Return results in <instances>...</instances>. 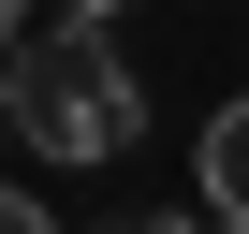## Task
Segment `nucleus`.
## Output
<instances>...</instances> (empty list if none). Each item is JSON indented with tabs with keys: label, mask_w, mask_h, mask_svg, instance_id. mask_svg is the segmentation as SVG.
I'll list each match as a JSON object with an SVG mask.
<instances>
[{
	"label": "nucleus",
	"mask_w": 249,
	"mask_h": 234,
	"mask_svg": "<svg viewBox=\"0 0 249 234\" xmlns=\"http://www.w3.org/2000/svg\"><path fill=\"white\" fill-rule=\"evenodd\" d=\"M73 15H88V30H103V15H117V0H73Z\"/></svg>",
	"instance_id": "obj_6"
},
{
	"label": "nucleus",
	"mask_w": 249,
	"mask_h": 234,
	"mask_svg": "<svg viewBox=\"0 0 249 234\" xmlns=\"http://www.w3.org/2000/svg\"><path fill=\"white\" fill-rule=\"evenodd\" d=\"M0 234H59V219H44V205L15 190V176H0Z\"/></svg>",
	"instance_id": "obj_3"
},
{
	"label": "nucleus",
	"mask_w": 249,
	"mask_h": 234,
	"mask_svg": "<svg viewBox=\"0 0 249 234\" xmlns=\"http://www.w3.org/2000/svg\"><path fill=\"white\" fill-rule=\"evenodd\" d=\"M205 234H249V219H205Z\"/></svg>",
	"instance_id": "obj_7"
},
{
	"label": "nucleus",
	"mask_w": 249,
	"mask_h": 234,
	"mask_svg": "<svg viewBox=\"0 0 249 234\" xmlns=\"http://www.w3.org/2000/svg\"><path fill=\"white\" fill-rule=\"evenodd\" d=\"M0 132H15V117H0Z\"/></svg>",
	"instance_id": "obj_8"
},
{
	"label": "nucleus",
	"mask_w": 249,
	"mask_h": 234,
	"mask_svg": "<svg viewBox=\"0 0 249 234\" xmlns=\"http://www.w3.org/2000/svg\"><path fill=\"white\" fill-rule=\"evenodd\" d=\"M103 234H205V219H176V205H147V219H103Z\"/></svg>",
	"instance_id": "obj_4"
},
{
	"label": "nucleus",
	"mask_w": 249,
	"mask_h": 234,
	"mask_svg": "<svg viewBox=\"0 0 249 234\" xmlns=\"http://www.w3.org/2000/svg\"><path fill=\"white\" fill-rule=\"evenodd\" d=\"M15 15H30V0H0V59H15Z\"/></svg>",
	"instance_id": "obj_5"
},
{
	"label": "nucleus",
	"mask_w": 249,
	"mask_h": 234,
	"mask_svg": "<svg viewBox=\"0 0 249 234\" xmlns=\"http://www.w3.org/2000/svg\"><path fill=\"white\" fill-rule=\"evenodd\" d=\"M205 205H220V219H249V88L205 117Z\"/></svg>",
	"instance_id": "obj_2"
},
{
	"label": "nucleus",
	"mask_w": 249,
	"mask_h": 234,
	"mask_svg": "<svg viewBox=\"0 0 249 234\" xmlns=\"http://www.w3.org/2000/svg\"><path fill=\"white\" fill-rule=\"evenodd\" d=\"M0 117H15L44 161H117L147 132V88H132V59H117V30L59 15V30H30L15 59H0Z\"/></svg>",
	"instance_id": "obj_1"
}]
</instances>
